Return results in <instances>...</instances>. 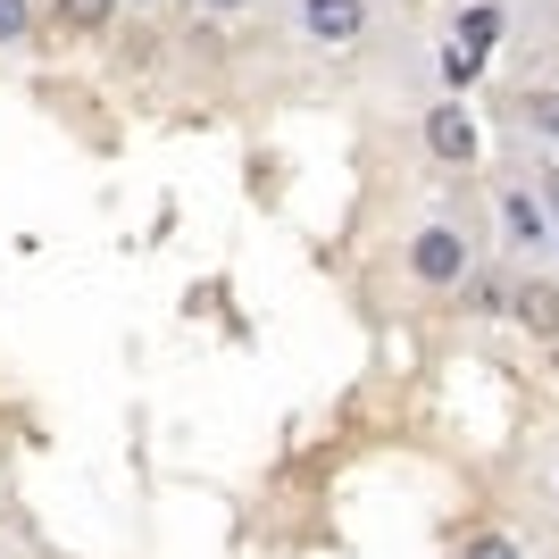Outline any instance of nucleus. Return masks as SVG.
Returning a JSON list of instances; mask_svg holds the SVG:
<instances>
[{
  "label": "nucleus",
  "instance_id": "8",
  "mask_svg": "<svg viewBox=\"0 0 559 559\" xmlns=\"http://www.w3.org/2000/svg\"><path fill=\"white\" fill-rule=\"evenodd\" d=\"M34 34H43V9L34 0H0V59L34 50Z\"/></svg>",
  "mask_w": 559,
  "mask_h": 559
},
{
  "label": "nucleus",
  "instance_id": "13",
  "mask_svg": "<svg viewBox=\"0 0 559 559\" xmlns=\"http://www.w3.org/2000/svg\"><path fill=\"white\" fill-rule=\"evenodd\" d=\"M134 9H151V0H134Z\"/></svg>",
  "mask_w": 559,
  "mask_h": 559
},
{
  "label": "nucleus",
  "instance_id": "7",
  "mask_svg": "<svg viewBox=\"0 0 559 559\" xmlns=\"http://www.w3.org/2000/svg\"><path fill=\"white\" fill-rule=\"evenodd\" d=\"M510 267H476V276L460 284V318H510Z\"/></svg>",
  "mask_w": 559,
  "mask_h": 559
},
{
  "label": "nucleus",
  "instance_id": "11",
  "mask_svg": "<svg viewBox=\"0 0 559 559\" xmlns=\"http://www.w3.org/2000/svg\"><path fill=\"white\" fill-rule=\"evenodd\" d=\"M535 201H543V217L559 226V159H535Z\"/></svg>",
  "mask_w": 559,
  "mask_h": 559
},
{
  "label": "nucleus",
  "instance_id": "12",
  "mask_svg": "<svg viewBox=\"0 0 559 559\" xmlns=\"http://www.w3.org/2000/svg\"><path fill=\"white\" fill-rule=\"evenodd\" d=\"M192 9H201V17H242L251 0H192Z\"/></svg>",
  "mask_w": 559,
  "mask_h": 559
},
{
  "label": "nucleus",
  "instance_id": "2",
  "mask_svg": "<svg viewBox=\"0 0 559 559\" xmlns=\"http://www.w3.org/2000/svg\"><path fill=\"white\" fill-rule=\"evenodd\" d=\"M426 151H435L443 167H476L485 159V126H476V109H467L460 93L426 100Z\"/></svg>",
  "mask_w": 559,
  "mask_h": 559
},
{
  "label": "nucleus",
  "instance_id": "6",
  "mask_svg": "<svg viewBox=\"0 0 559 559\" xmlns=\"http://www.w3.org/2000/svg\"><path fill=\"white\" fill-rule=\"evenodd\" d=\"M510 318L535 343H559V276H543V267H526V276L510 284Z\"/></svg>",
  "mask_w": 559,
  "mask_h": 559
},
{
  "label": "nucleus",
  "instance_id": "10",
  "mask_svg": "<svg viewBox=\"0 0 559 559\" xmlns=\"http://www.w3.org/2000/svg\"><path fill=\"white\" fill-rule=\"evenodd\" d=\"M460 559H526V543L501 535V526H476V535L460 543Z\"/></svg>",
  "mask_w": 559,
  "mask_h": 559
},
{
  "label": "nucleus",
  "instance_id": "5",
  "mask_svg": "<svg viewBox=\"0 0 559 559\" xmlns=\"http://www.w3.org/2000/svg\"><path fill=\"white\" fill-rule=\"evenodd\" d=\"M117 17H126V0H43V25L59 43H109Z\"/></svg>",
  "mask_w": 559,
  "mask_h": 559
},
{
  "label": "nucleus",
  "instance_id": "4",
  "mask_svg": "<svg viewBox=\"0 0 559 559\" xmlns=\"http://www.w3.org/2000/svg\"><path fill=\"white\" fill-rule=\"evenodd\" d=\"M492 217H501V242H510L518 259H535V251H551V242H559V226L543 217L535 185H501V192H492Z\"/></svg>",
  "mask_w": 559,
  "mask_h": 559
},
{
  "label": "nucleus",
  "instance_id": "1",
  "mask_svg": "<svg viewBox=\"0 0 559 559\" xmlns=\"http://www.w3.org/2000/svg\"><path fill=\"white\" fill-rule=\"evenodd\" d=\"M401 276L418 284V293H460L467 276H476V234H467V217H418L409 226V242H401Z\"/></svg>",
  "mask_w": 559,
  "mask_h": 559
},
{
  "label": "nucleus",
  "instance_id": "14",
  "mask_svg": "<svg viewBox=\"0 0 559 559\" xmlns=\"http://www.w3.org/2000/svg\"><path fill=\"white\" fill-rule=\"evenodd\" d=\"M551 259H559V242H551Z\"/></svg>",
  "mask_w": 559,
  "mask_h": 559
},
{
  "label": "nucleus",
  "instance_id": "3",
  "mask_svg": "<svg viewBox=\"0 0 559 559\" xmlns=\"http://www.w3.org/2000/svg\"><path fill=\"white\" fill-rule=\"evenodd\" d=\"M293 25L309 50H350L368 43V0H293Z\"/></svg>",
  "mask_w": 559,
  "mask_h": 559
},
{
  "label": "nucleus",
  "instance_id": "9",
  "mask_svg": "<svg viewBox=\"0 0 559 559\" xmlns=\"http://www.w3.org/2000/svg\"><path fill=\"white\" fill-rule=\"evenodd\" d=\"M518 134H535V142H559V93H518Z\"/></svg>",
  "mask_w": 559,
  "mask_h": 559
}]
</instances>
